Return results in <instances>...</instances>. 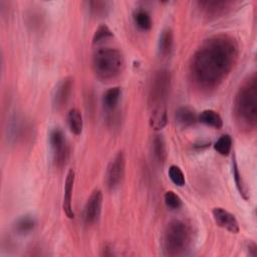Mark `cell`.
<instances>
[{
  "mask_svg": "<svg viewBox=\"0 0 257 257\" xmlns=\"http://www.w3.org/2000/svg\"><path fill=\"white\" fill-rule=\"evenodd\" d=\"M239 55L235 37L218 33L207 38L194 52L189 63L192 86L202 93L215 91L233 70Z\"/></svg>",
  "mask_w": 257,
  "mask_h": 257,
  "instance_id": "cell-1",
  "label": "cell"
},
{
  "mask_svg": "<svg viewBox=\"0 0 257 257\" xmlns=\"http://www.w3.org/2000/svg\"><path fill=\"white\" fill-rule=\"evenodd\" d=\"M234 118L238 127L251 133L257 126V76L253 72L241 83L234 99Z\"/></svg>",
  "mask_w": 257,
  "mask_h": 257,
  "instance_id": "cell-2",
  "label": "cell"
},
{
  "mask_svg": "<svg viewBox=\"0 0 257 257\" xmlns=\"http://www.w3.org/2000/svg\"><path fill=\"white\" fill-rule=\"evenodd\" d=\"M194 230L190 223L176 219L171 221L164 232L163 251L166 256L186 255L193 246Z\"/></svg>",
  "mask_w": 257,
  "mask_h": 257,
  "instance_id": "cell-3",
  "label": "cell"
},
{
  "mask_svg": "<svg viewBox=\"0 0 257 257\" xmlns=\"http://www.w3.org/2000/svg\"><path fill=\"white\" fill-rule=\"evenodd\" d=\"M92 70L101 81H110L118 77L125 65L123 54L117 48L105 47L96 50L92 56Z\"/></svg>",
  "mask_w": 257,
  "mask_h": 257,
  "instance_id": "cell-4",
  "label": "cell"
},
{
  "mask_svg": "<svg viewBox=\"0 0 257 257\" xmlns=\"http://www.w3.org/2000/svg\"><path fill=\"white\" fill-rule=\"evenodd\" d=\"M171 73L167 69H160L154 75L149 96L152 110L166 108L171 88Z\"/></svg>",
  "mask_w": 257,
  "mask_h": 257,
  "instance_id": "cell-5",
  "label": "cell"
},
{
  "mask_svg": "<svg viewBox=\"0 0 257 257\" xmlns=\"http://www.w3.org/2000/svg\"><path fill=\"white\" fill-rule=\"evenodd\" d=\"M49 144L52 152L53 163L56 167H63L68 159L69 150L63 132L60 128H53L49 134Z\"/></svg>",
  "mask_w": 257,
  "mask_h": 257,
  "instance_id": "cell-6",
  "label": "cell"
},
{
  "mask_svg": "<svg viewBox=\"0 0 257 257\" xmlns=\"http://www.w3.org/2000/svg\"><path fill=\"white\" fill-rule=\"evenodd\" d=\"M125 168V158L123 152H118L109 162L106 173L105 183L109 190H115L121 183Z\"/></svg>",
  "mask_w": 257,
  "mask_h": 257,
  "instance_id": "cell-7",
  "label": "cell"
},
{
  "mask_svg": "<svg viewBox=\"0 0 257 257\" xmlns=\"http://www.w3.org/2000/svg\"><path fill=\"white\" fill-rule=\"evenodd\" d=\"M197 7L200 12L208 18H218L224 14H227L235 5L232 1H218V0H204L198 1Z\"/></svg>",
  "mask_w": 257,
  "mask_h": 257,
  "instance_id": "cell-8",
  "label": "cell"
},
{
  "mask_svg": "<svg viewBox=\"0 0 257 257\" xmlns=\"http://www.w3.org/2000/svg\"><path fill=\"white\" fill-rule=\"evenodd\" d=\"M102 206V193L100 190L95 189L92 191L83 209V220L85 224L92 225L97 222Z\"/></svg>",
  "mask_w": 257,
  "mask_h": 257,
  "instance_id": "cell-9",
  "label": "cell"
},
{
  "mask_svg": "<svg viewBox=\"0 0 257 257\" xmlns=\"http://www.w3.org/2000/svg\"><path fill=\"white\" fill-rule=\"evenodd\" d=\"M73 86V79L70 76L58 81L52 92V106L55 110L61 109L70 97Z\"/></svg>",
  "mask_w": 257,
  "mask_h": 257,
  "instance_id": "cell-10",
  "label": "cell"
},
{
  "mask_svg": "<svg viewBox=\"0 0 257 257\" xmlns=\"http://www.w3.org/2000/svg\"><path fill=\"white\" fill-rule=\"evenodd\" d=\"M213 218L217 226L229 231L230 233L237 234L240 231V227L236 217L221 207H216L212 211Z\"/></svg>",
  "mask_w": 257,
  "mask_h": 257,
  "instance_id": "cell-11",
  "label": "cell"
},
{
  "mask_svg": "<svg viewBox=\"0 0 257 257\" xmlns=\"http://www.w3.org/2000/svg\"><path fill=\"white\" fill-rule=\"evenodd\" d=\"M74 179H75V173L72 169H70L67 172L65 183H64V196H63V203L62 208L63 212L65 213L66 217L69 219L74 218V213L72 209V191H73V185H74Z\"/></svg>",
  "mask_w": 257,
  "mask_h": 257,
  "instance_id": "cell-12",
  "label": "cell"
},
{
  "mask_svg": "<svg viewBox=\"0 0 257 257\" xmlns=\"http://www.w3.org/2000/svg\"><path fill=\"white\" fill-rule=\"evenodd\" d=\"M175 120L181 127H189L194 125L198 120L196 111L188 106H181L175 112Z\"/></svg>",
  "mask_w": 257,
  "mask_h": 257,
  "instance_id": "cell-13",
  "label": "cell"
},
{
  "mask_svg": "<svg viewBox=\"0 0 257 257\" xmlns=\"http://www.w3.org/2000/svg\"><path fill=\"white\" fill-rule=\"evenodd\" d=\"M174 45V34L171 28L163 29L159 38V52L162 56L166 57L171 54Z\"/></svg>",
  "mask_w": 257,
  "mask_h": 257,
  "instance_id": "cell-14",
  "label": "cell"
},
{
  "mask_svg": "<svg viewBox=\"0 0 257 257\" xmlns=\"http://www.w3.org/2000/svg\"><path fill=\"white\" fill-rule=\"evenodd\" d=\"M198 120L204 124L214 128H221L223 126V119L221 115L213 109H205L198 115Z\"/></svg>",
  "mask_w": 257,
  "mask_h": 257,
  "instance_id": "cell-15",
  "label": "cell"
},
{
  "mask_svg": "<svg viewBox=\"0 0 257 257\" xmlns=\"http://www.w3.org/2000/svg\"><path fill=\"white\" fill-rule=\"evenodd\" d=\"M67 123L70 132L73 135L78 136L81 134L82 127H83V120H82V114L79 109L73 107L68 111Z\"/></svg>",
  "mask_w": 257,
  "mask_h": 257,
  "instance_id": "cell-16",
  "label": "cell"
},
{
  "mask_svg": "<svg viewBox=\"0 0 257 257\" xmlns=\"http://www.w3.org/2000/svg\"><path fill=\"white\" fill-rule=\"evenodd\" d=\"M232 172H233V178L235 181V185H236V188H237L239 194L241 195V197L244 200H248L249 199V190H248V187L239 171L235 156L233 157V160H232Z\"/></svg>",
  "mask_w": 257,
  "mask_h": 257,
  "instance_id": "cell-17",
  "label": "cell"
},
{
  "mask_svg": "<svg viewBox=\"0 0 257 257\" xmlns=\"http://www.w3.org/2000/svg\"><path fill=\"white\" fill-rule=\"evenodd\" d=\"M121 95V90L119 87H111L108 88L103 94V106L107 111H113L118 103V100Z\"/></svg>",
  "mask_w": 257,
  "mask_h": 257,
  "instance_id": "cell-18",
  "label": "cell"
},
{
  "mask_svg": "<svg viewBox=\"0 0 257 257\" xmlns=\"http://www.w3.org/2000/svg\"><path fill=\"white\" fill-rule=\"evenodd\" d=\"M153 154L155 160L163 165L167 159L166 143L162 135H156L153 140Z\"/></svg>",
  "mask_w": 257,
  "mask_h": 257,
  "instance_id": "cell-19",
  "label": "cell"
},
{
  "mask_svg": "<svg viewBox=\"0 0 257 257\" xmlns=\"http://www.w3.org/2000/svg\"><path fill=\"white\" fill-rule=\"evenodd\" d=\"M36 226V220L32 215L26 214L19 217L15 224L14 229L19 234H28L30 233Z\"/></svg>",
  "mask_w": 257,
  "mask_h": 257,
  "instance_id": "cell-20",
  "label": "cell"
},
{
  "mask_svg": "<svg viewBox=\"0 0 257 257\" xmlns=\"http://www.w3.org/2000/svg\"><path fill=\"white\" fill-rule=\"evenodd\" d=\"M168 122V113H167V108H162V109H153L151 110V115H150V124L151 126L156 130H162L166 126Z\"/></svg>",
  "mask_w": 257,
  "mask_h": 257,
  "instance_id": "cell-21",
  "label": "cell"
},
{
  "mask_svg": "<svg viewBox=\"0 0 257 257\" xmlns=\"http://www.w3.org/2000/svg\"><path fill=\"white\" fill-rule=\"evenodd\" d=\"M133 18L135 21V24L142 30H150L152 27V18L150 14L144 10V9H138L134 12Z\"/></svg>",
  "mask_w": 257,
  "mask_h": 257,
  "instance_id": "cell-22",
  "label": "cell"
},
{
  "mask_svg": "<svg viewBox=\"0 0 257 257\" xmlns=\"http://www.w3.org/2000/svg\"><path fill=\"white\" fill-rule=\"evenodd\" d=\"M87 7L91 15L96 17H101L103 15H106L109 10V3L107 1H88Z\"/></svg>",
  "mask_w": 257,
  "mask_h": 257,
  "instance_id": "cell-23",
  "label": "cell"
},
{
  "mask_svg": "<svg viewBox=\"0 0 257 257\" xmlns=\"http://www.w3.org/2000/svg\"><path fill=\"white\" fill-rule=\"evenodd\" d=\"M214 149L215 151L222 155V156H227L231 152L232 149V139L229 135L225 134L222 135L214 144Z\"/></svg>",
  "mask_w": 257,
  "mask_h": 257,
  "instance_id": "cell-24",
  "label": "cell"
},
{
  "mask_svg": "<svg viewBox=\"0 0 257 257\" xmlns=\"http://www.w3.org/2000/svg\"><path fill=\"white\" fill-rule=\"evenodd\" d=\"M168 175H169V178L171 179V181H172L176 186L182 187V186L185 185L186 179H185L184 173H183V171L180 169V167H178V166H176V165H172V166L169 168Z\"/></svg>",
  "mask_w": 257,
  "mask_h": 257,
  "instance_id": "cell-25",
  "label": "cell"
},
{
  "mask_svg": "<svg viewBox=\"0 0 257 257\" xmlns=\"http://www.w3.org/2000/svg\"><path fill=\"white\" fill-rule=\"evenodd\" d=\"M112 36V32L111 30L109 29V27L105 24H101L99 25L96 30L94 31L93 33V36H92V43L93 44H97L109 37Z\"/></svg>",
  "mask_w": 257,
  "mask_h": 257,
  "instance_id": "cell-26",
  "label": "cell"
},
{
  "mask_svg": "<svg viewBox=\"0 0 257 257\" xmlns=\"http://www.w3.org/2000/svg\"><path fill=\"white\" fill-rule=\"evenodd\" d=\"M164 201L166 206L171 210H178L182 207L181 198L173 191H168L165 193Z\"/></svg>",
  "mask_w": 257,
  "mask_h": 257,
  "instance_id": "cell-27",
  "label": "cell"
},
{
  "mask_svg": "<svg viewBox=\"0 0 257 257\" xmlns=\"http://www.w3.org/2000/svg\"><path fill=\"white\" fill-rule=\"evenodd\" d=\"M247 251H248L250 256L256 257L257 256V245H256V243L253 242V241H249V243L247 244Z\"/></svg>",
  "mask_w": 257,
  "mask_h": 257,
  "instance_id": "cell-28",
  "label": "cell"
},
{
  "mask_svg": "<svg viewBox=\"0 0 257 257\" xmlns=\"http://www.w3.org/2000/svg\"><path fill=\"white\" fill-rule=\"evenodd\" d=\"M102 255H104V256H111V255H113L112 248H111L109 245H105V246L103 247V253H102Z\"/></svg>",
  "mask_w": 257,
  "mask_h": 257,
  "instance_id": "cell-29",
  "label": "cell"
}]
</instances>
